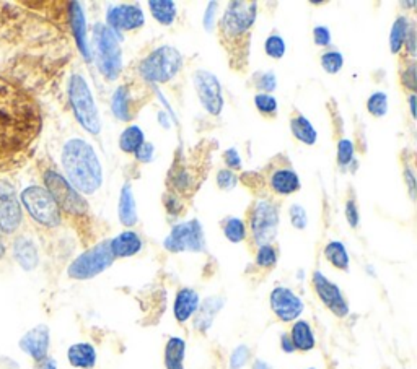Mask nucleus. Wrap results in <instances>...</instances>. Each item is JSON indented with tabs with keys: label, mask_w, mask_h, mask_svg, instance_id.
Returning a JSON list of instances; mask_svg holds the SVG:
<instances>
[{
	"label": "nucleus",
	"mask_w": 417,
	"mask_h": 369,
	"mask_svg": "<svg viewBox=\"0 0 417 369\" xmlns=\"http://www.w3.org/2000/svg\"><path fill=\"white\" fill-rule=\"evenodd\" d=\"M41 132V113L33 98L0 75V171L21 166Z\"/></svg>",
	"instance_id": "obj_1"
},
{
	"label": "nucleus",
	"mask_w": 417,
	"mask_h": 369,
	"mask_svg": "<svg viewBox=\"0 0 417 369\" xmlns=\"http://www.w3.org/2000/svg\"><path fill=\"white\" fill-rule=\"evenodd\" d=\"M67 182L78 194H93L103 182V171L95 150L82 138H72L62 150Z\"/></svg>",
	"instance_id": "obj_2"
},
{
	"label": "nucleus",
	"mask_w": 417,
	"mask_h": 369,
	"mask_svg": "<svg viewBox=\"0 0 417 369\" xmlns=\"http://www.w3.org/2000/svg\"><path fill=\"white\" fill-rule=\"evenodd\" d=\"M119 33H114L103 23H96L93 26V44L95 57L100 72L108 80H116L123 68L121 46H119Z\"/></svg>",
	"instance_id": "obj_3"
},
{
	"label": "nucleus",
	"mask_w": 417,
	"mask_h": 369,
	"mask_svg": "<svg viewBox=\"0 0 417 369\" xmlns=\"http://www.w3.org/2000/svg\"><path fill=\"white\" fill-rule=\"evenodd\" d=\"M182 67V56L173 46H162L152 51L139 63L140 77L152 83H167Z\"/></svg>",
	"instance_id": "obj_4"
},
{
	"label": "nucleus",
	"mask_w": 417,
	"mask_h": 369,
	"mask_svg": "<svg viewBox=\"0 0 417 369\" xmlns=\"http://www.w3.org/2000/svg\"><path fill=\"white\" fill-rule=\"evenodd\" d=\"M68 100H71V106L80 125L90 134H100L101 120L98 109H96L88 83L85 82L82 75L73 73L71 77V82H68Z\"/></svg>",
	"instance_id": "obj_5"
},
{
	"label": "nucleus",
	"mask_w": 417,
	"mask_h": 369,
	"mask_svg": "<svg viewBox=\"0 0 417 369\" xmlns=\"http://www.w3.org/2000/svg\"><path fill=\"white\" fill-rule=\"evenodd\" d=\"M114 262V256L110 247V241H103L83 254L68 265L67 274L73 280H90L105 272Z\"/></svg>",
	"instance_id": "obj_6"
},
{
	"label": "nucleus",
	"mask_w": 417,
	"mask_h": 369,
	"mask_svg": "<svg viewBox=\"0 0 417 369\" xmlns=\"http://www.w3.org/2000/svg\"><path fill=\"white\" fill-rule=\"evenodd\" d=\"M21 204L30 213L34 222L48 228H56L61 224V210L48 190L31 186L21 192Z\"/></svg>",
	"instance_id": "obj_7"
},
{
	"label": "nucleus",
	"mask_w": 417,
	"mask_h": 369,
	"mask_svg": "<svg viewBox=\"0 0 417 369\" xmlns=\"http://www.w3.org/2000/svg\"><path fill=\"white\" fill-rule=\"evenodd\" d=\"M44 184L48 187V192L53 195L56 200L59 210L62 209L67 212L68 215L73 217H82L87 213L88 207L87 202L83 200L82 195H80L76 189H73L71 184L67 182L66 177H62L59 172L53 170L44 172Z\"/></svg>",
	"instance_id": "obj_8"
},
{
	"label": "nucleus",
	"mask_w": 417,
	"mask_h": 369,
	"mask_svg": "<svg viewBox=\"0 0 417 369\" xmlns=\"http://www.w3.org/2000/svg\"><path fill=\"white\" fill-rule=\"evenodd\" d=\"M279 228V209L269 200H259L251 212V233L258 246L271 244Z\"/></svg>",
	"instance_id": "obj_9"
},
{
	"label": "nucleus",
	"mask_w": 417,
	"mask_h": 369,
	"mask_svg": "<svg viewBox=\"0 0 417 369\" xmlns=\"http://www.w3.org/2000/svg\"><path fill=\"white\" fill-rule=\"evenodd\" d=\"M205 247L204 232L197 220H190L173 227L165 239V249L170 252H201Z\"/></svg>",
	"instance_id": "obj_10"
},
{
	"label": "nucleus",
	"mask_w": 417,
	"mask_h": 369,
	"mask_svg": "<svg viewBox=\"0 0 417 369\" xmlns=\"http://www.w3.org/2000/svg\"><path fill=\"white\" fill-rule=\"evenodd\" d=\"M258 5L254 2H232L228 5L224 19L220 21V30L228 38L242 36L247 33L256 20Z\"/></svg>",
	"instance_id": "obj_11"
},
{
	"label": "nucleus",
	"mask_w": 417,
	"mask_h": 369,
	"mask_svg": "<svg viewBox=\"0 0 417 369\" xmlns=\"http://www.w3.org/2000/svg\"><path fill=\"white\" fill-rule=\"evenodd\" d=\"M194 85L201 105L205 111L212 116H219L224 108V96H222V86L219 78L207 71H197L194 73Z\"/></svg>",
	"instance_id": "obj_12"
},
{
	"label": "nucleus",
	"mask_w": 417,
	"mask_h": 369,
	"mask_svg": "<svg viewBox=\"0 0 417 369\" xmlns=\"http://www.w3.org/2000/svg\"><path fill=\"white\" fill-rule=\"evenodd\" d=\"M21 223V204L11 184L0 180V232L14 234Z\"/></svg>",
	"instance_id": "obj_13"
},
{
	"label": "nucleus",
	"mask_w": 417,
	"mask_h": 369,
	"mask_svg": "<svg viewBox=\"0 0 417 369\" xmlns=\"http://www.w3.org/2000/svg\"><path fill=\"white\" fill-rule=\"evenodd\" d=\"M313 286H315V291L318 298L321 299V303L334 316L346 317L349 314V306H347V301L344 296H342L339 286L334 285L333 281L326 279L321 272L313 274Z\"/></svg>",
	"instance_id": "obj_14"
},
{
	"label": "nucleus",
	"mask_w": 417,
	"mask_h": 369,
	"mask_svg": "<svg viewBox=\"0 0 417 369\" xmlns=\"http://www.w3.org/2000/svg\"><path fill=\"white\" fill-rule=\"evenodd\" d=\"M106 23L108 28H111L114 33L119 31H130L137 28L144 26L145 15L140 7L137 5L121 4L116 7L108 9L106 11Z\"/></svg>",
	"instance_id": "obj_15"
},
{
	"label": "nucleus",
	"mask_w": 417,
	"mask_h": 369,
	"mask_svg": "<svg viewBox=\"0 0 417 369\" xmlns=\"http://www.w3.org/2000/svg\"><path fill=\"white\" fill-rule=\"evenodd\" d=\"M271 309L282 322H292L304 313V301L285 286L274 288L271 293Z\"/></svg>",
	"instance_id": "obj_16"
},
{
	"label": "nucleus",
	"mask_w": 417,
	"mask_h": 369,
	"mask_svg": "<svg viewBox=\"0 0 417 369\" xmlns=\"http://www.w3.org/2000/svg\"><path fill=\"white\" fill-rule=\"evenodd\" d=\"M20 348L25 351L28 356H31L34 361H43L48 358L49 350V328L48 326H36L31 331H28L25 336L20 338Z\"/></svg>",
	"instance_id": "obj_17"
},
{
	"label": "nucleus",
	"mask_w": 417,
	"mask_h": 369,
	"mask_svg": "<svg viewBox=\"0 0 417 369\" xmlns=\"http://www.w3.org/2000/svg\"><path fill=\"white\" fill-rule=\"evenodd\" d=\"M68 20H71L72 33L73 38H76L77 46L80 53L87 61L91 59V53L88 48V39H87V23H85V15L82 10V5L78 2H71L68 4Z\"/></svg>",
	"instance_id": "obj_18"
},
{
	"label": "nucleus",
	"mask_w": 417,
	"mask_h": 369,
	"mask_svg": "<svg viewBox=\"0 0 417 369\" xmlns=\"http://www.w3.org/2000/svg\"><path fill=\"white\" fill-rule=\"evenodd\" d=\"M14 257L15 261L19 262L23 270H34L38 267L39 262V254L36 246L33 244L31 239L25 238V236H20V238L15 239L14 243Z\"/></svg>",
	"instance_id": "obj_19"
},
{
	"label": "nucleus",
	"mask_w": 417,
	"mask_h": 369,
	"mask_svg": "<svg viewBox=\"0 0 417 369\" xmlns=\"http://www.w3.org/2000/svg\"><path fill=\"white\" fill-rule=\"evenodd\" d=\"M199 308V295L191 288H181L175 299V317L178 322H186Z\"/></svg>",
	"instance_id": "obj_20"
},
{
	"label": "nucleus",
	"mask_w": 417,
	"mask_h": 369,
	"mask_svg": "<svg viewBox=\"0 0 417 369\" xmlns=\"http://www.w3.org/2000/svg\"><path fill=\"white\" fill-rule=\"evenodd\" d=\"M110 247L114 259L130 257L142 249V239L134 232H124L110 241Z\"/></svg>",
	"instance_id": "obj_21"
},
{
	"label": "nucleus",
	"mask_w": 417,
	"mask_h": 369,
	"mask_svg": "<svg viewBox=\"0 0 417 369\" xmlns=\"http://www.w3.org/2000/svg\"><path fill=\"white\" fill-rule=\"evenodd\" d=\"M224 308V299L220 296H212L207 298L202 304H199L196 311V319H194V327L197 328L199 332H207L210 326H212L214 317L219 311Z\"/></svg>",
	"instance_id": "obj_22"
},
{
	"label": "nucleus",
	"mask_w": 417,
	"mask_h": 369,
	"mask_svg": "<svg viewBox=\"0 0 417 369\" xmlns=\"http://www.w3.org/2000/svg\"><path fill=\"white\" fill-rule=\"evenodd\" d=\"M67 360L73 368L91 369L96 363L95 347L90 343H76L67 351Z\"/></svg>",
	"instance_id": "obj_23"
},
{
	"label": "nucleus",
	"mask_w": 417,
	"mask_h": 369,
	"mask_svg": "<svg viewBox=\"0 0 417 369\" xmlns=\"http://www.w3.org/2000/svg\"><path fill=\"white\" fill-rule=\"evenodd\" d=\"M118 212H119V220H121L124 227L133 228L137 223V207H135V200H134V194H133V187H130V184H124L121 195H119Z\"/></svg>",
	"instance_id": "obj_24"
},
{
	"label": "nucleus",
	"mask_w": 417,
	"mask_h": 369,
	"mask_svg": "<svg viewBox=\"0 0 417 369\" xmlns=\"http://www.w3.org/2000/svg\"><path fill=\"white\" fill-rule=\"evenodd\" d=\"M271 187L276 194L290 195L300 189V180L292 170H277L271 176Z\"/></svg>",
	"instance_id": "obj_25"
},
{
	"label": "nucleus",
	"mask_w": 417,
	"mask_h": 369,
	"mask_svg": "<svg viewBox=\"0 0 417 369\" xmlns=\"http://www.w3.org/2000/svg\"><path fill=\"white\" fill-rule=\"evenodd\" d=\"M186 342L180 337H171L165 347V368L185 369Z\"/></svg>",
	"instance_id": "obj_26"
},
{
	"label": "nucleus",
	"mask_w": 417,
	"mask_h": 369,
	"mask_svg": "<svg viewBox=\"0 0 417 369\" xmlns=\"http://www.w3.org/2000/svg\"><path fill=\"white\" fill-rule=\"evenodd\" d=\"M289 337L292 340L295 350L310 351L315 348V336H313L310 324L305 321H297Z\"/></svg>",
	"instance_id": "obj_27"
},
{
	"label": "nucleus",
	"mask_w": 417,
	"mask_h": 369,
	"mask_svg": "<svg viewBox=\"0 0 417 369\" xmlns=\"http://www.w3.org/2000/svg\"><path fill=\"white\" fill-rule=\"evenodd\" d=\"M111 111L119 120H129L130 119V109H129V88L128 85H121L114 90L111 98Z\"/></svg>",
	"instance_id": "obj_28"
},
{
	"label": "nucleus",
	"mask_w": 417,
	"mask_h": 369,
	"mask_svg": "<svg viewBox=\"0 0 417 369\" xmlns=\"http://www.w3.org/2000/svg\"><path fill=\"white\" fill-rule=\"evenodd\" d=\"M290 129H292V134L295 135V138H299L300 142L305 143V145H313V143H316L318 134L315 127L312 125L310 120L305 116H297L290 120Z\"/></svg>",
	"instance_id": "obj_29"
},
{
	"label": "nucleus",
	"mask_w": 417,
	"mask_h": 369,
	"mask_svg": "<svg viewBox=\"0 0 417 369\" xmlns=\"http://www.w3.org/2000/svg\"><path fill=\"white\" fill-rule=\"evenodd\" d=\"M150 11L160 25H171L176 19V5L171 0H150Z\"/></svg>",
	"instance_id": "obj_30"
},
{
	"label": "nucleus",
	"mask_w": 417,
	"mask_h": 369,
	"mask_svg": "<svg viewBox=\"0 0 417 369\" xmlns=\"http://www.w3.org/2000/svg\"><path fill=\"white\" fill-rule=\"evenodd\" d=\"M324 257L339 270L349 269V254H347L344 244L341 241H331V243L324 247Z\"/></svg>",
	"instance_id": "obj_31"
},
{
	"label": "nucleus",
	"mask_w": 417,
	"mask_h": 369,
	"mask_svg": "<svg viewBox=\"0 0 417 369\" xmlns=\"http://www.w3.org/2000/svg\"><path fill=\"white\" fill-rule=\"evenodd\" d=\"M144 132H142L137 125H130L125 129L121 137H119V148L123 150L124 153H135L139 147L144 143L145 140Z\"/></svg>",
	"instance_id": "obj_32"
},
{
	"label": "nucleus",
	"mask_w": 417,
	"mask_h": 369,
	"mask_svg": "<svg viewBox=\"0 0 417 369\" xmlns=\"http://www.w3.org/2000/svg\"><path fill=\"white\" fill-rule=\"evenodd\" d=\"M409 31V20L406 16H399L396 21L393 23L391 33H390V49L393 54H398L401 48L404 46V41H406Z\"/></svg>",
	"instance_id": "obj_33"
},
{
	"label": "nucleus",
	"mask_w": 417,
	"mask_h": 369,
	"mask_svg": "<svg viewBox=\"0 0 417 369\" xmlns=\"http://www.w3.org/2000/svg\"><path fill=\"white\" fill-rule=\"evenodd\" d=\"M224 233L228 241L232 243H242L247 238V228H244V223L240 220V218L230 217L224 222Z\"/></svg>",
	"instance_id": "obj_34"
},
{
	"label": "nucleus",
	"mask_w": 417,
	"mask_h": 369,
	"mask_svg": "<svg viewBox=\"0 0 417 369\" xmlns=\"http://www.w3.org/2000/svg\"><path fill=\"white\" fill-rule=\"evenodd\" d=\"M367 109L372 116L383 118L388 113V96L383 93V91H376V93H374L369 98Z\"/></svg>",
	"instance_id": "obj_35"
},
{
	"label": "nucleus",
	"mask_w": 417,
	"mask_h": 369,
	"mask_svg": "<svg viewBox=\"0 0 417 369\" xmlns=\"http://www.w3.org/2000/svg\"><path fill=\"white\" fill-rule=\"evenodd\" d=\"M344 66V57L338 51H328L321 56V67L326 73H338Z\"/></svg>",
	"instance_id": "obj_36"
},
{
	"label": "nucleus",
	"mask_w": 417,
	"mask_h": 369,
	"mask_svg": "<svg viewBox=\"0 0 417 369\" xmlns=\"http://www.w3.org/2000/svg\"><path fill=\"white\" fill-rule=\"evenodd\" d=\"M277 262V252L271 244L259 246L258 254H256V264L262 269H271Z\"/></svg>",
	"instance_id": "obj_37"
},
{
	"label": "nucleus",
	"mask_w": 417,
	"mask_h": 369,
	"mask_svg": "<svg viewBox=\"0 0 417 369\" xmlns=\"http://www.w3.org/2000/svg\"><path fill=\"white\" fill-rule=\"evenodd\" d=\"M264 51L266 54L272 57V59H281L285 54V43L281 36H277V34H272L266 39L264 43Z\"/></svg>",
	"instance_id": "obj_38"
},
{
	"label": "nucleus",
	"mask_w": 417,
	"mask_h": 369,
	"mask_svg": "<svg viewBox=\"0 0 417 369\" xmlns=\"http://www.w3.org/2000/svg\"><path fill=\"white\" fill-rule=\"evenodd\" d=\"M256 109L262 114H276L277 111V100L267 93H259L254 96Z\"/></svg>",
	"instance_id": "obj_39"
},
{
	"label": "nucleus",
	"mask_w": 417,
	"mask_h": 369,
	"mask_svg": "<svg viewBox=\"0 0 417 369\" xmlns=\"http://www.w3.org/2000/svg\"><path fill=\"white\" fill-rule=\"evenodd\" d=\"M354 158V143L349 138H342L338 143V163L341 166H347Z\"/></svg>",
	"instance_id": "obj_40"
},
{
	"label": "nucleus",
	"mask_w": 417,
	"mask_h": 369,
	"mask_svg": "<svg viewBox=\"0 0 417 369\" xmlns=\"http://www.w3.org/2000/svg\"><path fill=\"white\" fill-rule=\"evenodd\" d=\"M238 177L232 170H220L217 172V186L224 190H232L237 186Z\"/></svg>",
	"instance_id": "obj_41"
},
{
	"label": "nucleus",
	"mask_w": 417,
	"mask_h": 369,
	"mask_svg": "<svg viewBox=\"0 0 417 369\" xmlns=\"http://www.w3.org/2000/svg\"><path fill=\"white\" fill-rule=\"evenodd\" d=\"M290 222H292L294 227L297 229H305L307 228V223H308V218H307V212L302 205L295 204L290 207Z\"/></svg>",
	"instance_id": "obj_42"
},
{
	"label": "nucleus",
	"mask_w": 417,
	"mask_h": 369,
	"mask_svg": "<svg viewBox=\"0 0 417 369\" xmlns=\"http://www.w3.org/2000/svg\"><path fill=\"white\" fill-rule=\"evenodd\" d=\"M249 358V348L244 347V345H240V347L235 348V351L232 353L230 358V368L232 369H242Z\"/></svg>",
	"instance_id": "obj_43"
},
{
	"label": "nucleus",
	"mask_w": 417,
	"mask_h": 369,
	"mask_svg": "<svg viewBox=\"0 0 417 369\" xmlns=\"http://www.w3.org/2000/svg\"><path fill=\"white\" fill-rule=\"evenodd\" d=\"M171 182H173V186H175V189H178V190H187L190 189V186H191V176L187 175V171L186 170H178L176 172H173V175H171Z\"/></svg>",
	"instance_id": "obj_44"
},
{
	"label": "nucleus",
	"mask_w": 417,
	"mask_h": 369,
	"mask_svg": "<svg viewBox=\"0 0 417 369\" xmlns=\"http://www.w3.org/2000/svg\"><path fill=\"white\" fill-rule=\"evenodd\" d=\"M276 85H277V80H276V75L272 72H266L262 73L261 77L258 78V88L264 91V93L269 95L271 91L276 90Z\"/></svg>",
	"instance_id": "obj_45"
},
{
	"label": "nucleus",
	"mask_w": 417,
	"mask_h": 369,
	"mask_svg": "<svg viewBox=\"0 0 417 369\" xmlns=\"http://www.w3.org/2000/svg\"><path fill=\"white\" fill-rule=\"evenodd\" d=\"M153 153H155V148H153L152 143L144 142L134 155H135V158L140 161V163H150L152 158H153Z\"/></svg>",
	"instance_id": "obj_46"
},
{
	"label": "nucleus",
	"mask_w": 417,
	"mask_h": 369,
	"mask_svg": "<svg viewBox=\"0 0 417 369\" xmlns=\"http://www.w3.org/2000/svg\"><path fill=\"white\" fill-rule=\"evenodd\" d=\"M313 39H315L316 46L326 48V46L331 44V33L326 26H316L315 30H313Z\"/></svg>",
	"instance_id": "obj_47"
},
{
	"label": "nucleus",
	"mask_w": 417,
	"mask_h": 369,
	"mask_svg": "<svg viewBox=\"0 0 417 369\" xmlns=\"http://www.w3.org/2000/svg\"><path fill=\"white\" fill-rule=\"evenodd\" d=\"M215 14H217V2H210L207 5V10H205V15H204V28L207 31L214 30Z\"/></svg>",
	"instance_id": "obj_48"
},
{
	"label": "nucleus",
	"mask_w": 417,
	"mask_h": 369,
	"mask_svg": "<svg viewBox=\"0 0 417 369\" xmlns=\"http://www.w3.org/2000/svg\"><path fill=\"white\" fill-rule=\"evenodd\" d=\"M346 218H347V223H349L352 228H356L359 224V212H357L356 202L354 200H349L346 204Z\"/></svg>",
	"instance_id": "obj_49"
},
{
	"label": "nucleus",
	"mask_w": 417,
	"mask_h": 369,
	"mask_svg": "<svg viewBox=\"0 0 417 369\" xmlns=\"http://www.w3.org/2000/svg\"><path fill=\"white\" fill-rule=\"evenodd\" d=\"M225 163L230 166L232 170H240L242 168V158L235 148H230L225 152Z\"/></svg>",
	"instance_id": "obj_50"
},
{
	"label": "nucleus",
	"mask_w": 417,
	"mask_h": 369,
	"mask_svg": "<svg viewBox=\"0 0 417 369\" xmlns=\"http://www.w3.org/2000/svg\"><path fill=\"white\" fill-rule=\"evenodd\" d=\"M403 83L404 86H408L409 90H416V66L411 63V66L403 72Z\"/></svg>",
	"instance_id": "obj_51"
},
{
	"label": "nucleus",
	"mask_w": 417,
	"mask_h": 369,
	"mask_svg": "<svg viewBox=\"0 0 417 369\" xmlns=\"http://www.w3.org/2000/svg\"><path fill=\"white\" fill-rule=\"evenodd\" d=\"M404 181L408 182L409 186V192H411V197H416V177H414V172L411 168L404 170Z\"/></svg>",
	"instance_id": "obj_52"
},
{
	"label": "nucleus",
	"mask_w": 417,
	"mask_h": 369,
	"mask_svg": "<svg viewBox=\"0 0 417 369\" xmlns=\"http://www.w3.org/2000/svg\"><path fill=\"white\" fill-rule=\"evenodd\" d=\"M404 44L408 46V51L409 54L416 53V30H414V25H409V31H408V36H406V41H404Z\"/></svg>",
	"instance_id": "obj_53"
},
{
	"label": "nucleus",
	"mask_w": 417,
	"mask_h": 369,
	"mask_svg": "<svg viewBox=\"0 0 417 369\" xmlns=\"http://www.w3.org/2000/svg\"><path fill=\"white\" fill-rule=\"evenodd\" d=\"M281 345H282V350L285 351V353H294V351H295L292 340H290L289 336H285V333H284L282 338H281Z\"/></svg>",
	"instance_id": "obj_54"
},
{
	"label": "nucleus",
	"mask_w": 417,
	"mask_h": 369,
	"mask_svg": "<svg viewBox=\"0 0 417 369\" xmlns=\"http://www.w3.org/2000/svg\"><path fill=\"white\" fill-rule=\"evenodd\" d=\"M38 369H57V365L53 358H44L38 363Z\"/></svg>",
	"instance_id": "obj_55"
},
{
	"label": "nucleus",
	"mask_w": 417,
	"mask_h": 369,
	"mask_svg": "<svg viewBox=\"0 0 417 369\" xmlns=\"http://www.w3.org/2000/svg\"><path fill=\"white\" fill-rule=\"evenodd\" d=\"M253 369H274V368H271L269 365H267L266 361L256 360V361H254V365H253Z\"/></svg>",
	"instance_id": "obj_56"
},
{
	"label": "nucleus",
	"mask_w": 417,
	"mask_h": 369,
	"mask_svg": "<svg viewBox=\"0 0 417 369\" xmlns=\"http://www.w3.org/2000/svg\"><path fill=\"white\" fill-rule=\"evenodd\" d=\"M158 120H160V123H162V125L165 127V129H168V127H170V119L167 118V114L160 113L158 114Z\"/></svg>",
	"instance_id": "obj_57"
},
{
	"label": "nucleus",
	"mask_w": 417,
	"mask_h": 369,
	"mask_svg": "<svg viewBox=\"0 0 417 369\" xmlns=\"http://www.w3.org/2000/svg\"><path fill=\"white\" fill-rule=\"evenodd\" d=\"M409 103H411V114H413V118H416V96H411Z\"/></svg>",
	"instance_id": "obj_58"
},
{
	"label": "nucleus",
	"mask_w": 417,
	"mask_h": 369,
	"mask_svg": "<svg viewBox=\"0 0 417 369\" xmlns=\"http://www.w3.org/2000/svg\"><path fill=\"white\" fill-rule=\"evenodd\" d=\"M5 256V246L2 243V239H0V259H2Z\"/></svg>",
	"instance_id": "obj_59"
},
{
	"label": "nucleus",
	"mask_w": 417,
	"mask_h": 369,
	"mask_svg": "<svg viewBox=\"0 0 417 369\" xmlns=\"http://www.w3.org/2000/svg\"><path fill=\"white\" fill-rule=\"evenodd\" d=\"M401 5H403V7H404V5H406V7H416V2H403Z\"/></svg>",
	"instance_id": "obj_60"
}]
</instances>
